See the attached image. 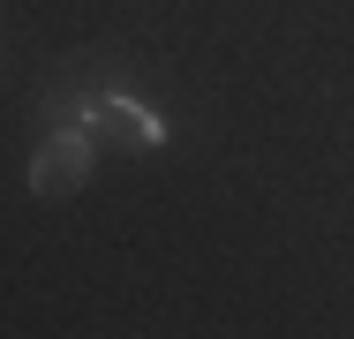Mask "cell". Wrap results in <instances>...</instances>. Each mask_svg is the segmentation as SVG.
Masks as SVG:
<instances>
[{
	"label": "cell",
	"mask_w": 354,
	"mask_h": 339,
	"mask_svg": "<svg viewBox=\"0 0 354 339\" xmlns=\"http://www.w3.org/2000/svg\"><path fill=\"white\" fill-rule=\"evenodd\" d=\"M75 129L91 136V143H121V151H158L166 129H158V113H143L136 98H121V91H83V98H53L46 106V129Z\"/></svg>",
	"instance_id": "1"
},
{
	"label": "cell",
	"mask_w": 354,
	"mask_h": 339,
	"mask_svg": "<svg viewBox=\"0 0 354 339\" xmlns=\"http://www.w3.org/2000/svg\"><path fill=\"white\" fill-rule=\"evenodd\" d=\"M83 181H91V136L75 129V121L46 129L38 151H30V189H38V196H75Z\"/></svg>",
	"instance_id": "2"
}]
</instances>
